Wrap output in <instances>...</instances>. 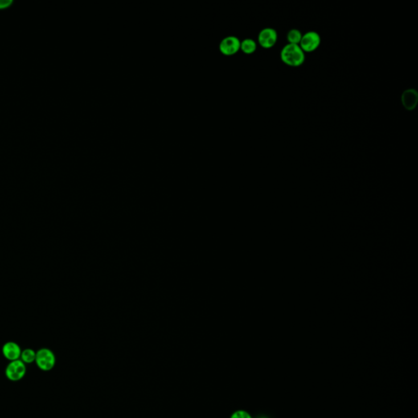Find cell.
<instances>
[{"label": "cell", "instance_id": "cell-4", "mask_svg": "<svg viewBox=\"0 0 418 418\" xmlns=\"http://www.w3.org/2000/svg\"><path fill=\"white\" fill-rule=\"evenodd\" d=\"M321 44V37L319 33L316 31H308L302 34L301 42H300V47L305 54L306 53H313L318 49Z\"/></svg>", "mask_w": 418, "mask_h": 418}, {"label": "cell", "instance_id": "cell-10", "mask_svg": "<svg viewBox=\"0 0 418 418\" xmlns=\"http://www.w3.org/2000/svg\"><path fill=\"white\" fill-rule=\"evenodd\" d=\"M301 38H302V34L297 29H292L287 34V40L289 44H300Z\"/></svg>", "mask_w": 418, "mask_h": 418}, {"label": "cell", "instance_id": "cell-6", "mask_svg": "<svg viewBox=\"0 0 418 418\" xmlns=\"http://www.w3.org/2000/svg\"><path fill=\"white\" fill-rule=\"evenodd\" d=\"M240 43L239 38L234 35L226 36L221 41L219 48L222 54L226 56L234 55L240 49Z\"/></svg>", "mask_w": 418, "mask_h": 418}, {"label": "cell", "instance_id": "cell-3", "mask_svg": "<svg viewBox=\"0 0 418 418\" xmlns=\"http://www.w3.org/2000/svg\"><path fill=\"white\" fill-rule=\"evenodd\" d=\"M26 374V366L21 359L10 361L5 369V375L9 381L19 382Z\"/></svg>", "mask_w": 418, "mask_h": 418}, {"label": "cell", "instance_id": "cell-11", "mask_svg": "<svg viewBox=\"0 0 418 418\" xmlns=\"http://www.w3.org/2000/svg\"><path fill=\"white\" fill-rule=\"evenodd\" d=\"M35 358H36V352L32 349H26V350H22V354L20 357V359L25 364L34 363L35 362Z\"/></svg>", "mask_w": 418, "mask_h": 418}, {"label": "cell", "instance_id": "cell-5", "mask_svg": "<svg viewBox=\"0 0 418 418\" xmlns=\"http://www.w3.org/2000/svg\"><path fill=\"white\" fill-rule=\"evenodd\" d=\"M259 45L265 49H270L276 44L278 40L277 31L273 28H264L260 30L257 37Z\"/></svg>", "mask_w": 418, "mask_h": 418}, {"label": "cell", "instance_id": "cell-8", "mask_svg": "<svg viewBox=\"0 0 418 418\" xmlns=\"http://www.w3.org/2000/svg\"><path fill=\"white\" fill-rule=\"evenodd\" d=\"M401 101L403 107L407 111H413L416 107L418 101V93L416 89L409 88L402 93Z\"/></svg>", "mask_w": 418, "mask_h": 418}, {"label": "cell", "instance_id": "cell-9", "mask_svg": "<svg viewBox=\"0 0 418 418\" xmlns=\"http://www.w3.org/2000/svg\"><path fill=\"white\" fill-rule=\"evenodd\" d=\"M257 48V43L252 39H245L240 43V49L245 54H252Z\"/></svg>", "mask_w": 418, "mask_h": 418}, {"label": "cell", "instance_id": "cell-1", "mask_svg": "<svg viewBox=\"0 0 418 418\" xmlns=\"http://www.w3.org/2000/svg\"><path fill=\"white\" fill-rule=\"evenodd\" d=\"M280 58L284 64L290 67H299L304 64L305 54L299 45H285L280 51Z\"/></svg>", "mask_w": 418, "mask_h": 418}, {"label": "cell", "instance_id": "cell-12", "mask_svg": "<svg viewBox=\"0 0 418 418\" xmlns=\"http://www.w3.org/2000/svg\"><path fill=\"white\" fill-rule=\"evenodd\" d=\"M231 418H252V416L245 410H237L233 412Z\"/></svg>", "mask_w": 418, "mask_h": 418}, {"label": "cell", "instance_id": "cell-2", "mask_svg": "<svg viewBox=\"0 0 418 418\" xmlns=\"http://www.w3.org/2000/svg\"><path fill=\"white\" fill-rule=\"evenodd\" d=\"M35 363L42 371H50L55 367L56 356L54 353L47 348H43L36 352Z\"/></svg>", "mask_w": 418, "mask_h": 418}, {"label": "cell", "instance_id": "cell-7", "mask_svg": "<svg viewBox=\"0 0 418 418\" xmlns=\"http://www.w3.org/2000/svg\"><path fill=\"white\" fill-rule=\"evenodd\" d=\"M22 349L18 344L13 341H9L4 345L2 349L3 354L5 358L10 361L17 360L20 359L22 354Z\"/></svg>", "mask_w": 418, "mask_h": 418}]
</instances>
